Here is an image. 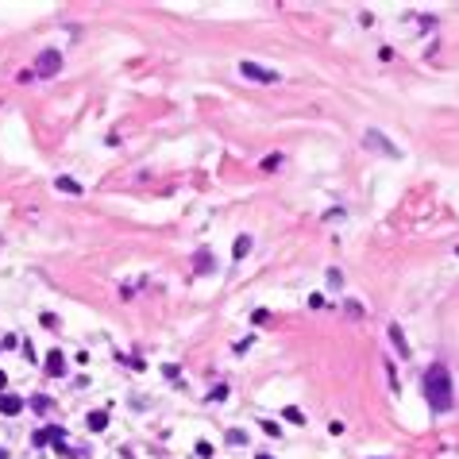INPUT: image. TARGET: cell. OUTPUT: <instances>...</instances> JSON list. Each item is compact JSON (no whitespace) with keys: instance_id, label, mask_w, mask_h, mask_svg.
I'll use <instances>...</instances> for the list:
<instances>
[{"instance_id":"obj_3","label":"cell","mask_w":459,"mask_h":459,"mask_svg":"<svg viewBox=\"0 0 459 459\" xmlns=\"http://www.w3.org/2000/svg\"><path fill=\"white\" fill-rule=\"evenodd\" d=\"M239 74H243V78H251V81H259V85H270V81H278V74H274V69L259 66V62H247V58L239 62Z\"/></svg>"},{"instance_id":"obj_10","label":"cell","mask_w":459,"mask_h":459,"mask_svg":"<svg viewBox=\"0 0 459 459\" xmlns=\"http://www.w3.org/2000/svg\"><path fill=\"white\" fill-rule=\"evenodd\" d=\"M89 428H93V432H104V428H108V413H104V409L89 413Z\"/></svg>"},{"instance_id":"obj_15","label":"cell","mask_w":459,"mask_h":459,"mask_svg":"<svg viewBox=\"0 0 459 459\" xmlns=\"http://www.w3.org/2000/svg\"><path fill=\"white\" fill-rule=\"evenodd\" d=\"M262 432H267V436H274V440H278V436H282V428H278V421H262Z\"/></svg>"},{"instance_id":"obj_11","label":"cell","mask_w":459,"mask_h":459,"mask_svg":"<svg viewBox=\"0 0 459 459\" xmlns=\"http://www.w3.org/2000/svg\"><path fill=\"white\" fill-rule=\"evenodd\" d=\"M282 417H286L289 425H305V413H301L297 405H286V409H282Z\"/></svg>"},{"instance_id":"obj_8","label":"cell","mask_w":459,"mask_h":459,"mask_svg":"<svg viewBox=\"0 0 459 459\" xmlns=\"http://www.w3.org/2000/svg\"><path fill=\"white\" fill-rule=\"evenodd\" d=\"M54 189H62V193H74V197H78V193H81V185L74 182V178H66V174H58V178H54Z\"/></svg>"},{"instance_id":"obj_12","label":"cell","mask_w":459,"mask_h":459,"mask_svg":"<svg viewBox=\"0 0 459 459\" xmlns=\"http://www.w3.org/2000/svg\"><path fill=\"white\" fill-rule=\"evenodd\" d=\"M31 409H35V413H46V409H51V398H43V394H35V398H31Z\"/></svg>"},{"instance_id":"obj_18","label":"cell","mask_w":459,"mask_h":459,"mask_svg":"<svg viewBox=\"0 0 459 459\" xmlns=\"http://www.w3.org/2000/svg\"><path fill=\"white\" fill-rule=\"evenodd\" d=\"M197 455H201V459H208V455H212V444L201 440V444H197Z\"/></svg>"},{"instance_id":"obj_7","label":"cell","mask_w":459,"mask_h":459,"mask_svg":"<svg viewBox=\"0 0 459 459\" xmlns=\"http://www.w3.org/2000/svg\"><path fill=\"white\" fill-rule=\"evenodd\" d=\"M390 344L398 347V355H401V359H409V344H405V332H401L398 324H390Z\"/></svg>"},{"instance_id":"obj_20","label":"cell","mask_w":459,"mask_h":459,"mask_svg":"<svg viewBox=\"0 0 459 459\" xmlns=\"http://www.w3.org/2000/svg\"><path fill=\"white\" fill-rule=\"evenodd\" d=\"M255 459H274V455H267V451H262V455H255Z\"/></svg>"},{"instance_id":"obj_19","label":"cell","mask_w":459,"mask_h":459,"mask_svg":"<svg viewBox=\"0 0 459 459\" xmlns=\"http://www.w3.org/2000/svg\"><path fill=\"white\" fill-rule=\"evenodd\" d=\"M4 390H8V374L0 371V394H4Z\"/></svg>"},{"instance_id":"obj_21","label":"cell","mask_w":459,"mask_h":459,"mask_svg":"<svg viewBox=\"0 0 459 459\" xmlns=\"http://www.w3.org/2000/svg\"><path fill=\"white\" fill-rule=\"evenodd\" d=\"M455 255H459V247H455Z\"/></svg>"},{"instance_id":"obj_6","label":"cell","mask_w":459,"mask_h":459,"mask_svg":"<svg viewBox=\"0 0 459 459\" xmlns=\"http://www.w3.org/2000/svg\"><path fill=\"white\" fill-rule=\"evenodd\" d=\"M62 371H66V355L54 347L51 355H46V374H51V378H62Z\"/></svg>"},{"instance_id":"obj_2","label":"cell","mask_w":459,"mask_h":459,"mask_svg":"<svg viewBox=\"0 0 459 459\" xmlns=\"http://www.w3.org/2000/svg\"><path fill=\"white\" fill-rule=\"evenodd\" d=\"M35 74H39V78H54V74H58L62 69V51H54V46H46L43 54H39V58H35Z\"/></svg>"},{"instance_id":"obj_1","label":"cell","mask_w":459,"mask_h":459,"mask_svg":"<svg viewBox=\"0 0 459 459\" xmlns=\"http://www.w3.org/2000/svg\"><path fill=\"white\" fill-rule=\"evenodd\" d=\"M425 398H428V409H436V413L451 409V374L444 363H432L425 371Z\"/></svg>"},{"instance_id":"obj_17","label":"cell","mask_w":459,"mask_h":459,"mask_svg":"<svg viewBox=\"0 0 459 459\" xmlns=\"http://www.w3.org/2000/svg\"><path fill=\"white\" fill-rule=\"evenodd\" d=\"M251 321H255V324H267V321H270V312H267V309H255V312H251Z\"/></svg>"},{"instance_id":"obj_13","label":"cell","mask_w":459,"mask_h":459,"mask_svg":"<svg viewBox=\"0 0 459 459\" xmlns=\"http://www.w3.org/2000/svg\"><path fill=\"white\" fill-rule=\"evenodd\" d=\"M259 166H262V170H278V166H282V155H267Z\"/></svg>"},{"instance_id":"obj_9","label":"cell","mask_w":459,"mask_h":459,"mask_svg":"<svg viewBox=\"0 0 459 459\" xmlns=\"http://www.w3.org/2000/svg\"><path fill=\"white\" fill-rule=\"evenodd\" d=\"M247 251H251V235H235V243H232V259H243Z\"/></svg>"},{"instance_id":"obj_4","label":"cell","mask_w":459,"mask_h":459,"mask_svg":"<svg viewBox=\"0 0 459 459\" xmlns=\"http://www.w3.org/2000/svg\"><path fill=\"white\" fill-rule=\"evenodd\" d=\"M363 143H367V147H374V151H382L386 158H398V147H394V143H386V135H382V131H367Z\"/></svg>"},{"instance_id":"obj_14","label":"cell","mask_w":459,"mask_h":459,"mask_svg":"<svg viewBox=\"0 0 459 459\" xmlns=\"http://www.w3.org/2000/svg\"><path fill=\"white\" fill-rule=\"evenodd\" d=\"M193 267H197V270H201V274H205V270H208V267H212V262H208V251H197V259H193Z\"/></svg>"},{"instance_id":"obj_5","label":"cell","mask_w":459,"mask_h":459,"mask_svg":"<svg viewBox=\"0 0 459 459\" xmlns=\"http://www.w3.org/2000/svg\"><path fill=\"white\" fill-rule=\"evenodd\" d=\"M0 413H4V417L23 413V398H19V394H0Z\"/></svg>"},{"instance_id":"obj_16","label":"cell","mask_w":459,"mask_h":459,"mask_svg":"<svg viewBox=\"0 0 459 459\" xmlns=\"http://www.w3.org/2000/svg\"><path fill=\"white\" fill-rule=\"evenodd\" d=\"M344 309H347V317H355V321H359V317H363V305H359V301H347Z\"/></svg>"}]
</instances>
